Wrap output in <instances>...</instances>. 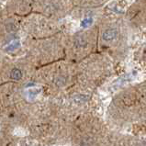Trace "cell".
<instances>
[{
	"label": "cell",
	"instance_id": "6da1fadb",
	"mask_svg": "<svg viewBox=\"0 0 146 146\" xmlns=\"http://www.w3.org/2000/svg\"><path fill=\"white\" fill-rule=\"evenodd\" d=\"M117 34H118V32L115 29H110L103 33V39L105 40H112L117 37Z\"/></svg>",
	"mask_w": 146,
	"mask_h": 146
},
{
	"label": "cell",
	"instance_id": "7a4b0ae2",
	"mask_svg": "<svg viewBox=\"0 0 146 146\" xmlns=\"http://www.w3.org/2000/svg\"><path fill=\"white\" fill-rule=\"evenodd\" d=\"M22 77V73L19 68H14L10 73V78L14 80H19Z\"/></svg>",
	"mask_w": 146,
	"mask_h": 146
},
{
	"label": "cell",
	"instance_id": "3957f363",
	"mask_svg": "<svg viewBox=\"0 0 146 146\" xmlns=\"http://www.w3.org/2000/svg\"><path fill=\"white\" fill-rule=\"evenodd\" d=\"M92 22H93L92 19H84V20L82 21L81 26H82L83 28H87V27H89L91 24H92Z\"/></svg>",
	"mask_w": 146,
	"mask_h": 146
},
{
	"label": "cell",
	"instance_id": "277c9868",
	"mask_svg": "<svg viewBox=\"0 0 146 146\" xmlns=\"http://www.w3.org/2000/svg\"><path fill=\"white\" fill-rule=\"evenodd\" d=\"M19 42H13L12 44L10 45H8V47L6 48V51L8 52V51H14V50H16L17 48H19Z\"/></svg>",
	"mask_w": 146,
	"mask_h": 146
},
{
	"label": "cell",
	"instance_id": "5b68a950",
	"mask_svg": "<svg viewBox=\"0 0 146 146\" xmlns=\"http://www.w3.org/2000/svg\"><path fill=\"white\" fill-rule=\"evenodd\" d=\"M7 31H14L16 30V27L14 26V24L9 23V25L7 26Z\"/></svg>",
	"mask_w": 146,
	"mask_h": 146
}]
</instances>
